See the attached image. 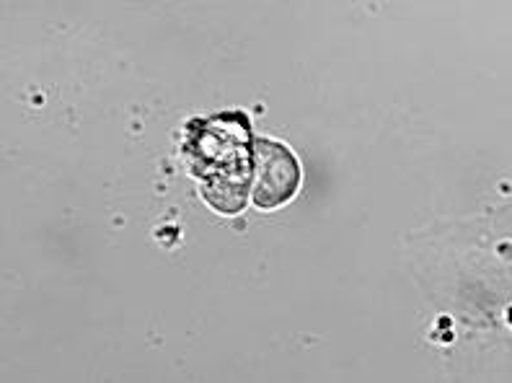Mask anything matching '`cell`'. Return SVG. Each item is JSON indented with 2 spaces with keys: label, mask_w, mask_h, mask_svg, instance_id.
Masks as SVG:
<instances>
[{
  "label": "cell",
  "mask_w": 512,
  "mask_h": 383,
  "mask_svg": "<svg viewBox=\"0 0 512 383\" xmlns=\"http://www.w3.org/2000/svg\"><path fill=\"white\" fill-rule=\"evenodd\" d=\"M251 151V122L241 109L187 125L184 156L192 174L202 179V197L218 213L236 215L244 210L251 192Z\"/></svg>",
  "instance_id": "6da1fadb"
},
{
  "label": "cell",
  "mask_w": 512,
  "mask_h": 383,
  "mask_svg": "<svg viewBox=\"0 0 512 383\" xmlns=\"http://www.w3.org/2000/svg\"><path fill=\"white\" fill-rule=\"evenodd\" d=\"M251 197L259 208H280L298 192L300 166L288 145L277 140H254L251 151Z\"/></svg>",
  "instance_id": "7a4b0ae2"
}]
</instances>
